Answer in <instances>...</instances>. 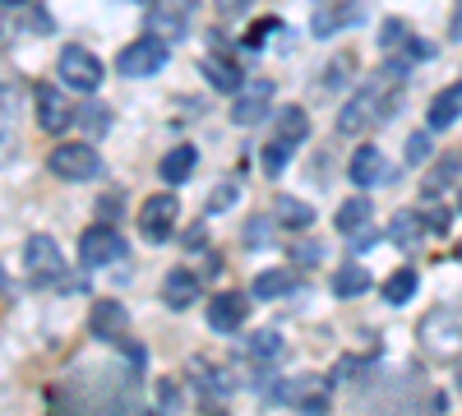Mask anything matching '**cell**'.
I'll list each match as a JSON object with an SVG mask.
<instances>
[{
  "instance_id": "obj_37",
  "label": "cell",
  "mask_w": 462,
  "mask_h": 416,
  "mask_svg": "<svg viewBox=\"0 0 462 416\" xmlns=\"http://www.w3.org/2000/svg\"><path fill=\"white\" fill-rule=\"evenodd\" d=\"M97 208H102V217H111V222H116V217H121V208H116V199H111V195H106V199H102Z\"/></svg>"
},
{
  "instance_id": "obj_36",
  "label": "cell",
  "mask_w": 462,
  "mask_h": 416,
  "mask_svg": "<svg viewBox=\"0 0 462 416\" xmlns=\"http://www.w3.org/2000/svg\"><path fill=\"white\" fill-rule=\"evenodd\" d=\"M32 28H37V32H51L56 23H51V14H47V10H37V14H32Z\"/></svg>"
},
{
  "instance_id": "obj_13",
  "label": "cell",
  "mask_w": 462,
  "mask_h": 416,
  "mask_svg": "<svg viewBox=\"0 0 462 416\" xmlns=\"http://www.w3.org/2000/svg\"><path fill=\"white\" fill-rule=\"evenodd\" d=\"M268 97H273V84H268V79L250 84V88H245V97H241L236 106H231V121H236V125H254V121L263 116V111H268Z\"/></svg>"
},
{
  "instance_id": "obj_11",
  "label": "cell",
  "mask_w": 462,
  "mask_h": 416,
  "mask_svg": "<svg viewBox=\"0 0 462 416\" xmlns=\"http://www.w3.org/2000/svg\"><path fill=\"white\" fill-rule=\"evenodd\" d=\"M346 176H352V185H361V190L383 185V180H389V158H383L374 143H361L352 153V171H346Z\"/></svg>"
},
{
  "instance_id": "obj_14",
  "label": "cell",
  "mask_w": 462,
  "mask_h": 416,
  "mask_svg": "<svg viewBox=\"0 0 462 416\" xmlns=\"http://www.w3.org/2000/svg\"><path fill=\"white\" fill-rule=\"evenodd\" d=\"M457 116H462V84H448L444 93H435V102L426 111V125L430 130H448Z\"/></svg>"
},
{
  "instance_id": "obj_1",
  "label": "cell",
  "mask_w": 462,
  "mask_h": 416,
  "mask_svg": "<svg viewBox=\"0 0 462 416\" xmlns=\"http://www.w3.org/2000/svg\"><path fill=\"white\" fill-rule=\"evenodd\" d=\"M402 74H407V60H393V65H383L379 74H370V84L356 97H346V106L337 111V134H370L379 121H389L398 111Z\"/></svg>"
},
{
  "instance_id": "obj_17",
  "label": "cell",
  "mask_w": 462,
  "mask_h": 416,
  "mask_svg": "<svg viewBox=\"0 0 462 416\" xmlns=\"http://www.w3.org/2000/svg\"><path fill=\"white\" fill-rule=\"evenodd\" d=\"M125 306H121V300H97V306H93V315H88V328L97 333V337H121L125 333Z\"/></svg>"
},
{
  "instance_id": "obj_21",
  "label": "cell",
  "mask_w": 462,
  "mask_h": 416,
  "mask_svg": "<svg viewBox=\"0 0 462 416\" xmlns=\"http://www.w3.org/2000/svg\"><path fill=\"white\" fill-rule=\"evenodd\" d=\"M361 291H370V269H361V263H346V269L333 273V296L352 300V296H361Z\"/></svg>"
},
{
  "instance_id": "obj_6",
  "label": "cell",
  "mask_w": 462,
  "mask_h": 416,
  "mask_svg": "<svg viewBox=\"0 0 462 416\" xmlns=\"http://www.w3.org/2000/svg\"><path fill=\"white\" fill-rule=\"evenodd\" d=\"M32 106H37V125H42L47 134H65L69 121H74V102H69L56 84H37Z\"/></svg>"
},
{
  "instance_id": "obj_3",
  "label": "cell",
  "mask_w": 462,
  "mask_h": 416,
  "mask_svg": "<svg viewBox=\"0 0 462 416\" xmlns=\"http://www.w3.org/2000/svg\"><path fill=\"white\" fill-rule=\"evenodd\" d=\"M47 167H51L60 180H93V176L102 171V158H97L93 143H56L51 158H47Z\"/></svg>"
},
{
  "instance_id": "obj_25",
  "label": "cell",
  "mask_w": 462,
  "mask_h": 416,
  "mask_svg": "<svg viewBox=\"0 0 462 416\" xmlns=\"http://www.w3.org/2000/svg\"><path fill=\"white\" fill-rule=\"evenodd\" d=\"M416 296V273L411 269H398L389 282H383V300H389V306H402V300H411Z\"/></svg>"
},
{
  "instance_id": "obj_2",
  "label": "cell",
  "mask_w": 462,
  "mask_h": 416,
  "mask_svg": "<svg viewBox=\"0 0 462 416\" xmlns=\"http://www.w3.org/2000/svg\"><path fill=\"white\" fill-rule=\"evenodd\" d=\"M56 69H60V84L74 88V93H97L102 88V74H106L102 60L88 47H65L60 60H56Z\"/></svg>"
},
{
  "instance_id": "obj_16",
  "label": "cell",
  "mask_w": 462,
  "mask_h": 416,
  "mask_svg": "<svg viewBox=\"0 0 462 416\" xmlns=\"http://www.w3.org/2000/svg\"><path fill=\"white\" fill-rule=\"evenodd\" d=\"M273 130H278V139H273V143H282L287 153H291V148H300V143H305V134H310V116H305L300 106H282Z\"/></svg>"
},
{
  "instance_id": "obj_4",
  "label": "cell",
  "mask_w": 462,
  "mask_h": 416,
  "mask_svg": "<svg viewBox=\"0 0 462 416\" xmlns=\"http://www.w3.org/2000/svg\"><path fill=\"white\" fill-rule=\"evenodd\" d=\"M23 269H28V278L37 287H51V282L65 278V254H60V245L51 236H32L28 250H23Z\"/></svg>"
},
{
  "instance_id": "obj_38",
  "label": "cell",
  "mask_w": 462,
  "mask_h": 416,
  "mask_svg": "<svg viewBox=\"0 0 462 416\" xmlns=\"http://www.w3.org/2000/svg\"><path fill=\"white\" fill-rule=\"evenodd\" d=\"M0 5H28V0H0Z\"/></svg>"
},
{
  "instance_id": "obj_41",
  "label": "cell",
  "mask_w": 462,
  "mask_h": 416,
  "mask_svg": "<svg viewBox=\"0 0 462 416\" xmlns=\"http://www.w3.org/2000/svg\"><path fill=\"white\" fill-rule=\"evenodd\" d=\"M148 5H158V0H148Z\"/></svg>"
},
{
  "instance_id": "obj_24",
  "label": "cell",
  "mask_w": 462,
  "mask_h": 416,
  "mask_svg": "<svg viewBox=\"0 0 462 416\" xmlns=\"http://www.w3.org/2000/svg\"><path fill=\"white\" fill-rule=\"evenodd\" d=\"M278 222L282 226H291V232H305V226H310L315 222V208L310 204H300V199H278Z\"/></svg>"
},
{
  "instance_id": "obj_22",
  "label": "cell",
  "mask_w": 462,
  "mask_h": 416,
  "mask_svg": "<svg viewBox=\"0 0 462 416\" xmlns=\"http://www.w3.org/2000/svg\"><path fill=\"white\" fill-rule=\"evenodd\" d=\"M204 74H208V84L222 88V93H236V88H241V69H236V60L204 56Z\"/></svg>"
},
{
  "instance_id": "obj_33",
  "label": "cell",
  "mask_w": 462,
  "mask_h": 416,
  "mask_svg": "<svg viewBox=\"0 0 462 416\" xmlns=\"http://www.w3.org/2000/svg\"><path fill=\"white\" fill-rule=\"evenodd\" d=\"M448 37L462 42V0H453V14H448Z\"/></svg>"
},
{
  "instance_id": "obj_30",
  "label": "cell",
  "mask_w": 462,
  "mask_h": 416,
  "mask_svg": "<svg viewBox=\"0 0 462 416\" xmlns=\"http://www.w3.org/2000/svg\"><path fill=\"white\" fill-rule=\"evenodd\" d=\"M430 158V134H411V143H407V162L416 167V162H426Z\"/></svg>"
},
{
  "instance_id": "obj_23",
  "label": "cell",
  "mask_w": 462,
  "mask_h": 416,
  "mask_svg": "<svg viewBox=\"0 0 462 416\" xmlns=\"http://www.w3.org/2000/svg\"><path fill=\"white\" fill-rule=\"evenodd\" d=\"M296 287V278L287 273V269H268V273H259L254 278V296L259 300H273V296H287Z\"/></svg>"
},
{
  "instance_id": "obj_15",
  "label": "cell",
  "mask_w": 462,
  "mask_h": 416,
  "mask_svg": "<svg viewBox=\"0 0 462 416\" xmlns=\"http://www.w3.org/2000/svg\"><path fill=\"white\" fill-rule=\"evenodd\" d=\"M328 380H319V374H305V380H296V384H287L282 393H287V402H300L310 416H319L324 411V402H328Z\"/></svg>"
},
{
  "instance_id": "obj_27",
  "label": "cell",
  "mask_w": 462,
  "mask_h": 416,
  "mask_svg": "<svg viewBox=\"0 0 462 416\" xmlns=\"http://www.w3.org/2000/svg\"><path fill=\"white\" fill-rule=\"evenodd\" d=\"M398 42H407V28H402V19H389V23H383V32H379V47L393 51Z\"/></svg>"
},
{
  "instance_id": "obj_34",
  "label": "cell",
  "mask_w": 462,
  "mask_h": 416,
  "mask_svg": "<svg viewBox=\"0 0 462 416\" xmlns=\"http://www.w3.org/2000/svg\"><path fill=\"white\" fill-rule=\"evenodd\" d=\"M217 10H222V14H245L250 0H217Z\"/></svg>"
},
{
  "instance_id": "obj_35",
  "label": "cell",
  "mask_w": 462,
  "mask_h": 416,
  "mask_svg": "<svg viewBox=\"0 0 462 416\" xmlns=\"http://www.w3.org/2000/svg\"><path fill=\"white\" fill-rule=\"evenodd\" d=\"M448 213H426V226H430V232H448Z\"/></svg>"
},
{
  "instance_id": "obj_8",
  "label": "cell",
  "mask_w": 462,
  "mask_h": 416,
  "mask_svg": "<svg viewBox=\"0 0 462 416\" xmlns=\"http://www.w3.org/2000/svg\"><path fill=\"white\" fill-rule=\"evenodd\" d=\"M176 217H180L176 195H148V204H143V213H139V232H143L148 241H167L171 226H176Z\"/></svg>"
},
{
  "instance_id": "obj_9",
  "label": "cell",
  "mask_w": 462,
  "mask_h": 416,
  "mask_svg": "<svg viewBox=\"0 0 462 416\" xmlns=\"http://www.w3.org/2000/svg\"><path fill=\"white\" fill-rule=\"evenodd\" d=\"M420 347L435 352V356H444V352H462V324H457L453 315H444V310L426 315V324H420Z\"/></svg>"
},
{
  "instance_id": "obj_32",
  "label": "cell",
  "mask_w": 462,
  "mask_h": 416,
  "mask_svg": "<svg viewBox=\"0 0 462 416\" xmlns=\"http://www.w3.org/2000/svg\"><path fill=\"white\" fill-rule=\"evenodd\" d=\"M79 121H84L88 130H102V125H106V111H102V106H84V111H79Z\"/></svg>"
},
{
  "instance_id": "obj_7",
  "label": "cell",
  "mask_w": 462,
  "mask_h": 416,
  "mask_svg": "<svg viewBox=\"0 0 462 416\" xmlns=\"http://www.w3.org/2000/svg\"><path fill=\"white\" fill-rule=\"evenodd\" d=\"M121 254H125V241L116 236V226H106V222L88 226V232L79 236V259L88 263V269H106V263H116Z\"/></svg>"
},
{
  "instance_id": "obj_5",
  "label": "cell",
  "mask_w": 462,
  "mask_h": 416,
  "mask_svg": "<svg viewBox=\"0 0 462 416\" xmlns=\"http://www.w3.org/2000/svg\"><path fill=\"white\" fill-rule=\"evenodd\" d=\"M162 65H167V42H162V37H139V42H130L121 56H116V69H121L125 79L158 74Z\"/></svg>"
},
{
  "instance_id": "obj_31",
  "label": "cell",
  "mask_w": 462,
  "mask_h": 416,
  "mask_svg": "<svg viewBox=\"0 0 462 416\" xmlns=\"http://www.w3.org/2000/svg\"><path fill=\"white\" fill-rule=\"evenodd\" d=\"M176 407V380H158V411Z\"/></svg>"
},
{
  "instance_id": "obj_39",
  "label": "cell",
  "mask_w": 462,
  "mask_h": 416,
  "mask_svg": "<svg viewBox=\"0 0 462 416\" xmlns=\"http://www.w3.org/2000/svg\"><path fill=\"white\" fill-rule=\"evenodd\" d=\"M457 259H462V245H457Z\"/></svg>"
},
{
  "instance_id": "obj_12",
  "label": "cell",
  "mask_w": 462,
  "mask_h": 416,
  "mask_svg": "<svg viewBox=\"0 0 462 416\" xmlns=\"http://www.w3.org/2000/svg\"><path fill=\"white\" fill-rule=\"evenodd\" d=\"M162 300H167L171 310H189L199 300V278L189 273V269H171L167 282H162Z\"/></svg>"
},
{
  "instance_id": "obj_10",
  "label": "cell",
  "mask_w": 462,
  "mask_h": 416,
  "mask_svg": "<svg viewBox=\"0 0 462 416\" xmlns=\"http://www.w3.org/2000/svg\"><path fill=\"white\" fill-rule=\"evenodd\" d=\"M245 315H250V300L241 291H217L208 300V328L213 333H236L245 324Z\"/></svg>"
},
{
  "instance_id": "obj_20",
  "label": "cell",
  "mask_w": 462,
  "mask_h": 416,
  "mask_svg": "<svg viewBox=\"0 0 462 416\" xmlns=\"http://www.w3.org/2000/svg\"><path fill=\"white\" fill-rule=\"evenodd\" d=\"M370 217H374L370 199H346V204L337 208V232H342V236H361L365 226H370Z\"/></svg>"
},
{
  "instance_id": "obj_26",
  "label": "cell",
  "mask_w": 462,
  "mask_h": 416,
  "mask_svg": "<svg viewBox=\"0 0 462 416\" xmlns=\"http://www.w3.org/2000/svg\"><path fill=\"white\" fill-rule=\"evenodd\" d=\"M389 236H393V245H407V241H416L420 236V217H393V226H389Z\"/></svg>"
},
{
  "instance_id": "obj_19",
  "label": "cell",
  "mask_w": 462,
  "mask_h": 416,
  "mask_svg": "<svg viewBox=\"0 0 462 416\" xmlns=\"http://www.w3.org/2000/svg\"><path fill=\"white\" fill-rule=\"evenodd\" d=\"M282 356H287V343H282V333L263 328V333H254V337H250V361H254V365H278Z\"/></svg>"
},
{
  "instance_id": "obj_18",
  "label": "cell",
  "mask_w": 462,
  "mask_h": 416,
  "mask_svg": "<svg viewBox=\"0 0 462 416\" xmlns=\"http://www.w3.org/2000/svg\"><path fill=\"white\" fill-rule=\"evenodd\" d=\"M195 162H199L195 143H176L171 153L158 162V171H162V180H167V185H180V180H189V176H195Z\"/></svg>"
},
{
  "instance_id": "obj_40",
  "label": "cell",
  "mask_w": 462,
  "mask_h": 416,
  "mask_svg": "<svg viewBox=\"0 0 462 416\" xmlns=\"http://www.w3.org/2000/svg\"><path fill=\"white\" fill-rule=\"evenodd\" d=\"M457 208H462V195H457Z\"/></svg>"
},
{
  "instance_id": "obj_28",
  "label": "cell",
  "mask_w": 462,
  "mask_h": 416,
  "mask_svg": "<svg viewBox=\"0 0 462 416\" xmlns=\"http://www.w3.org/2000/svg\"><path fill=\"white\" fill-rule=\"evenodd\" d=\"M287 158H291V153H287L282 143H268V148H263V171H268V176H278V171L287 167Z\"/></svg>"
},
{
  "instance_id": "obj_29",
  "label": "cell",
  "mask_w": 462,
  "mask_h": 416,
  "mask_svg": "<svg viewBox=\"0 0 462 416\" xmlns=\"http://www.w3.org/2000/svg\"><path fill=\"white\" fill-rule=\"evenodd\" d=\"M278 23H282V19H259V23L250 28V37H245V42H250V47H263V42H268V37H273V32H278Z\"/></svg>"
}]
</instances>
